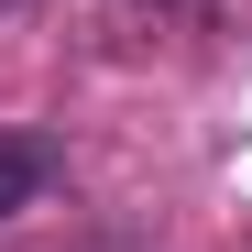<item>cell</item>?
Instances as JSON below:
<instances>
[{
  "label": "cell",
  "instance_id": "1",
  "mask_svg": "<svg viewBox=\"0 0 252 252\" xmlns=\"http://www.w3.org/2000/svg\"><path fill=\"white\" fill-rule=\"evenodd\" d=\"M66 176L55 132H0V220H22V208H44V187Z\"/></svg>",
  "mask_w": 252,
  "mask_h": 252
},
{
  "label": "cell",
  "instance_id": "2",
  "mask_svg": "<svg viewBox=\"0 0 252 252\" xmlns=\"http://www.w3.org/2000/svg\"><path fill=\"white\" fill-rule=\"evenodd\" d=\"M154 11H187V0H154Z\"/></svg>",
  "mask_w": 252,
  "mask_h": 252
}]
</instances>
